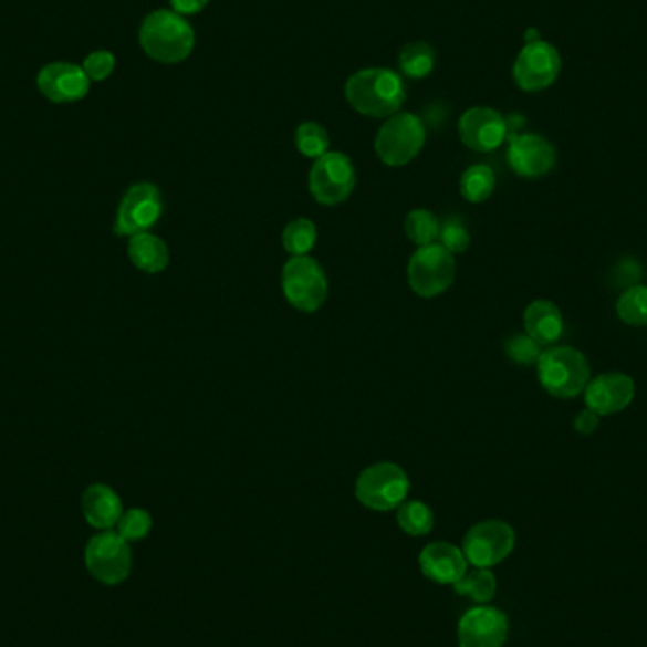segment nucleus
I'll list each match as a JSON object with an SVG mask.
<instances>
[{"instance_id":"obj_29","label":"nucleus","mask_w":647,"mask_h":647,"mask_svg":"<svg viewBox=\"0 0 647 647\" xmlns=\"http://www.w3.org/2000/svg\"><path fill=\"white\" fill-rule=\"evenodd\" d=\"M295 146H298V150L303 156L311 157V159H319V157L327 154L330 135H327L326 129L321 124L305 122L295 132Z\"/></svg>"},{"instance_id":"obj_26","label":"nucleus","mask_w":647,"mask_h":647,"mask_svg":"<svg viewBox=\"0 0 647 647\" xmlns=\"http://www.w3.org/2000/svg\"><path fill=\"white\" fill-rule=\"evenodd\" d=\"M282 244L288 254L309 255L316 244V226L309 218H298L282 231Z\"/></svg>"},{"instance_id":"obj_3","label":"nucleus","mask_w":647,"mask_h":647,"mask_svg":"<svg viewBox=\"0 0 647 647\" xmlns=\"http://www.w3.org/2000/svg\"><path fill=\"white\" fill-rule=\"evenodd\" d=\"M538 379L555 398H574L587 388L591 380L588 362L580 351L556 347L545 351L538 359Z\"/></svg>"},{"instance_id":"obj_22","label":"nucleus","mask_w":647,"mask_h":647,"mask_svg":"<svg viewBox=\"0 0 647 647\" xmlns=\"http://www.w3.org/2000/svg\"><path fill=\"white\" fill-rule=\"evenodd\" d=\"M497 188L494 170L489 165H471L460 178V194L470 204H483Z\"/></svg>"},{"instance_id":"obj_32","label":"nucleus","mask_w":647,"mask_h":647,"mask_svg":"<svg viewBox=\"0 0 647 647\" xmlns=\"http://www.w3.org/2000/svg\"><path fill=\"white\" fill-rule=\"evenodd\" d=\"M503 348H505L508 358L513 359L515 364H521V366H530L534 362L538 364V359L542 356V347L529 335H511L503 343Z\"/></svg>"},{"instance_id":"obj_30","label":"nucleus","mask_w":647,"mask_h":647,"mask_svg":"<svg viewBox=\"0 0 647 647\" xmlns=\"http://www.w3.org/2000/svg\"><path fill=\"white\" fill-rule=\"evenodd\" d=\"M116 526H118L119 536L124 540L138 542L150 534L152 516L146 510L133 508V510L124 511V515L119 516Z\"/></svg>"},{"instance_id":"obj_4","label":"nucleus","mask_w":647,"mask_h":647,"mask_svg":"<svg viewBox=\"0 0 647 647\" xmlns=\"http://www.w3.org/2000/svg\"><path fill=\"white\" fill-rule=\"evenodd\" d=\"M409 489L411 483L404 468L394 462H379L359 473L354 494L367 510L393 511L406 502Z\"/></svg>"},{"instance_id":"obj_25","label":"nucleus","mask_w":647,"mask_h":647,"mask_svg":"<svg viewBox=\"0 0 647 647\" xmlns=\"http://www.w3.org/2000/svg\"><path fill=\"white\" fill-rule=\"evenodd\" d=\"M396 521H398L399 529L409 536H426L434 529V511L420 500H409V502L406 500V502L399 503V508L396 510Z\"/></svg>"},{"instance_id":"obj_15","label":"nucleus","mask_w":647,"mask_h":647,"mask_svg":"<svg viewBox=\"0 0 647 647\" xmlns=\"http://www.w3.org/2000/svg\"><path fill=\"white\" fill-rule=\"evenodd\" d=\"M510 633V623L503 612L492 606H476L458 622L460 647H503Z\"/></svg>"},{"instance_id":"obj_24","label":"nucleus","mask_w":647,"mask_h":647,"mask_svg":"<svg viewBox=\"0 0 647 647\" xmlns=\"http://www.w3.org/2000/svg\"><path fill=\"white\" fill-rule=\"evenodd\" d=\"M398 63L401 72L409 79H426L436 66V52L426 42H411L401 48Z\"/></svg>"},{"instance_id":"obj_10","label":"nucleus","mask_w":647,"mask_h":647,"mask_svg":"<svg viewBox=\"0 0 647 647\" xmlns=\"http://www.w3.org/2000/svg\"><path fill=\"white\" fill-rule=\"evenodd\" d=\"M515 550V530L503 521L473 524L462 542V553L473 568H492Z\"/></svg>"},{"instance_id":"obj_31","label":"nucleus","mask_w":647,"mask_h":647,"mask_svg":"<svg viewBox=\"0 0 647 647\" xmlns=\"http://www.w3.org/2000/svg\"><path fill=\"white\" fill-rule=\"evenodd\" d=\"M438 239L439 244L445 250H449L452 255L462 254V252L470 249V233H468L465 222L457 216H451V218H447L441 223Z\"/></svg>"},{"instance_id":"obj_8","label":"nucleus","mask_w":647,"mask_h":647,"mask_svg":"<svg viewBox=\"0 0 647 647\" xmlns=\"http://www.w3.org/2000/svg\"><path fill=\"white\" fill-rule=\"evenodd\" d=\"M84 563L87 572L97 582L105 585H119L132 574V547L118 532L103 530L85 545Z\"/></svg>"},{"instance_id":"obj_20","label":"nucleus","mask_w":647,"mask_h":647,"mask_svg":"<svg viewBox=\"0 0 647 647\" xmlns=\"http://www.w3.org/2000/svg\"><path fill=\"white\" fill-rule=\"evenodd\" d=\"M524 330L526 335L536 341L540 347L553 345L564 332L563 313L555 303L536 300L524 309Z\"/></svg>"},{"instance_id":"obj_5","label":"nucleus","mask_w":647,"mask_h":647,"mask_svg":"<svg viewBox=\"0 0 647 647\" xmlns=\"http://www.w3.org/2000/svg\"><path fill=\"white\" fill-rule=\"evenodd\" d=\"M425 143V124L415 114L398 112L377 133L375 152L388 167H404L419 156Z\"/></svg>"},{"instance_id":"obj_6","label":"nucleus","mask_w":647,"mask_h":647,"mask_svg":"<svg viewBox=\"0 0 647 647\" xmlns=\"http://www.w3.org/2000/svg\"><path fill=\"white\" fill-rule=\"evenodd\" d=\"M282 292L301 313H316L327 298V279L311 255H292L282 269Z\"/></svg>"},{"instance_id":"obj_28","label":"nucleus","mask_w":647,"mask_h":647,"mask_svg":"<svg viewBox=\"0 0 647 647\" xmlns=\"http://www.w3.org/2000/svg\"><path fill=\"white\" fill-rule=\"evenodd\" d=\"M617 316L628 326H647V286L628 288L617 300Z\"/></svg>"},{"instance_id":"obj_18","label":"nucleus","mask_w":647,"mask_h":647,"mask_svg":"<svg viewBox=\"0 0 647 647\" xmlns=\"http://www.w3.org/2000/svg\"><path fill=\"white\" fill-rule=\"evenodd\" d=\"M420 572L438 585H455L468 572V561L457 545L449 542L428 543L419 555Z\"/></svg>"},{"instance_id":"obj_17","label":"nucleus","mask_w":647,"mask_h":647,"mask_svg":"<svg viewBox=\"0 0 647 647\" xmlns=\"http://www.w3.org/2000/svg\"><path fill=\"white\" fill-rule=\"evenodd\" d=\"M636 385L625 373H604L588 380L585 388V404L601 417L627 409L635 399Z\"/></svg>"},{"instance_id":"obj_19","label":"nucleus","mask_w":647,"mask_h":647,"mask_svg":"<svg viewBox=\"0 0 647 647\" xmlns=\"http://www.w3.org/2000/svg\"><path fill=\"white\" fill-rule=\"evenodd\" d=\"M82 511L85 521L92 524L93 529L112 530L118 524L119 516L124 515V503L112 487L97 483L85 489Z\"/></svg>"},{"instance_id":"obj_34","label":"nucleus","mask_w":647,"mask_h":647,"mask_svg":"<svg viewBox=\"0 0 647 647\" xmlns=\"http://www.w3.org/2000/svg\"><path fill=\"white\" fill-rule=\"evenodd\" d=\"M601 425V415H596L595 411H591V409H585V411L580 413L574 420V428L577 434H582V436H591V434H595L596 428Z\"/></svg>"},{"instance_id":"obj_2","label":"nucleus","mask_w":647,"mask_h":647,"mask_svg":"<svg viewBox=\"0 0 647 647\" xmlns=\"http://www.w3.org/2000/svg\"><path fill=\"white\" fill-rule=\"evenodd\" d=\"M138 42L150 60L177 65L194 52L196 33L186 18L175 10H156L144 18Z\"/></svg>"},{"instance_id":"obj_35","label":"nucleus","mask_w":647,"mask_h":647,"mask_svg":"<svg viewBox=\"0 0 647 647\" xmlns=\"http://www.w3.org/2000/svg\"><path fill=\"white\" fill-rule=\"evenodd\" d=\"M169 2L173 10L180 15H194L201 12L210 0H169Z\"/></svg>"},{"instance_id":"obj_36","label":"nucleus","mask_w":647,"mask_h":647,"mask_svg":"<svg viewBox=\"0 0 647 647\" xmlns=\"http://www.w3.org/2000/svg\"><path fill=\"white\" fill-rule=\"evenodd\" d=\"M540 40V34H538L536 29H529L526 34H524V44H529V42H536Z\"/></svg>"},{"instance_id":"obj_14","label":"nucleus","mask_w":647,"mask_h":647,"mask_svg":"<svg viewBox=\"0 0 647 647\" xmlns=\"http://www.w3.org/2000/svg\"><path fill=\"white\" fill-rule=\"evenodd\" d=\"M508 146V164L515 175L523 178H542L550 175L556 164L553 144L536 133H511Z\"/></svg>"},{"instance_id":"obj_16","label":"nucleus","mask_w":647,"mask_h":647,"mask_svg":"<svg viewBox=\"0 0 647 647\" xmlns=\"http://www.w3.org/2000/svg\"><path fill=\"white\" fill-rule=\"evenodd\" d=\"M90 82L82 66L65 61L44 66L36 79L40 93L58 105L82 101L90 93Z\"/></svg>"},{"instance_id":"obj_23","label":"nucleus","mask_w":647,"mask_h":647,"mask_svg":"<svg viewBox=\"0 0 647 647\" xmlns=\"http://www.w3.org/2000/svg\"><path fill=\"white\" fill-rule=\"evenodd\" d=\"M455 593L478 604H489L497 596V577L489 568H473L466 572L460 582L452 585Z\"/></svg>"},{"instance_id":"obj_13","label":"nucleus","mask_w":647,"mask_h":647,"mask_svg":"<svg viewBox=\"0 0 647 647\" xmlns=\"http://www.w3.org/2000/svg\"><path fill=\"white\" fill-rule=\"evenodd\" d=\"M458 135L470 150L487 154L502 146L503 140L510 135V129L508 119L503 118L500 112L489 106H476L462 114L458 122Z\"/></svg>"},{"instance_id":"obj_7","label":"nucleus","mask_w":647,"mask_h":647,"mask_svg":"<svg viewBox=\"0 0 647 647\" xmlns=\"http://www.w3.org/2000/svg\"><path fill=\"white\" fill-rule=\"evenodd\" d=\"M457 275L455 255L445 250L439 242L419 247L409 260L407 279L415 294L420 298H438L445 294Z\"/></svg>"},{"instance_id":"obj_27","label":"nucleus","mask_w":647,"mask_h":647,"mask_svg":"<svg viewBox=\"0 0 647 647\" xmlns=\"http://www.w3.org/2000/svg\"><path fill=\"white\" fill-rule=\"evenodd\" d=\"M439 229H441V222L430 210L415 209L407 215V237H409V241L419 244V247H426V244L438 241Z\"/></svg>"},{"instance_id":"obj_11","label":"nucleus","mask_w":647,"mask_h":647,"mask_svg":"<svg viewBox=\"0 0 647 647\" xmlns=\"http://www.w3.org/2000/svg\"><path fill=\"white\" fill-rule=\"evenodd\" d=\"M563 69L561 53L545 40L524 44L513 65V80L526 93L547 90L555 84Z\"/></svg>"},{"instance_id":"obj_9","label":"nucleus","mask_w":647,"mask_h":647,"mask_svg":"<svg viewBox=\"0 0 647 647\" xmlns=\"http://www.w3.org/2000/svg\"><path fill=\"white\" fill-rule=\"evenodd\" d=\"M356 186V169L351 157L341 152H327L314 159L309 173V190L314 199L326 207H334L348 199Z\"/></svg>"},{"instance_id":"obj_21","label":"nucleus","mask_w":647,"mask_h":647,"mask_svg":"<svg viewBox=\"0 0 647 647\" xmlns=\"http://www.w3.org/2000/svg\"><path fill=\"white\" fill-rule=\"evenodd\" d=\"M129 260L135 268L140 269L144 273H161L169 265V249L164 239H159L152 233H138L129 237V249H127Z\"/></svg>"},{"instance_id":"obj_1","label":"nucleus","mask_w":647,"mask_h":647,"mask_svg":"<svg viewBox=\"0 0 647 647\" xmlns=\"http://www.w3.org/2000/svg\"><path fill=\"white\" fill-rule=\"evenodd\" d=\"M348 105L362 116L390 118L406 101V85L390 69H364L348 79L345 85Z\"/></svg>"},{"instance_id":"obj_12","label":"nucleus","mask_w":647,"mask_h":647,"mask_svg":"<svg viewBox=\"0 0 647 647\" xmlns=\"http://www.w3.org/2000/svg\"><path fill=\"white\" fill-rule=\"evenodd\" d=\"M164 210L159 188L150 182H140L125 191L118 207L114 233L119 237H133L146 233L156 226Z\"/></svg>"},{"instance_id":"obj_33","label":"nucleus","mask_w":647,"mask_h":647,"mask_svg":"<svg viewBox=\"0 0 647 647\" xmlns=\"http://www.w3.org/2000/svg\"><path fill=\"white\" fill-rule=\"evenodd\" d=\"M114 66H116L114 53L101 50V52L90 53L85 58L82 69H84L87 79L92 80V82H103L114 72Z\"/></svg>"}]
</instances>
